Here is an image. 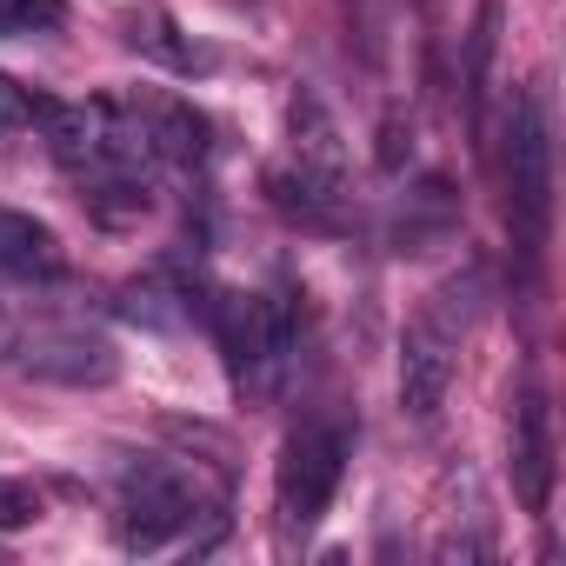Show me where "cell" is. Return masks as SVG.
I'll list each match as a JSON object with an SVG mask.
<instances>
[{"instance_id":"cell-1","label":"cell","mask_w":566,"mask_h":566,"mask_svg":"<svg viewBox=\"0 0 566 566\" xmlns=\"http://www.w3.org/2000/svg\"><path fill=\"white\" fill-rule=\"evenodd\" d=\"M480 294H486V280H480V266H467V273L440 280V287L420 301V314L407 321V340H400V407L413 420L440 413V400L453 387V354L473 334Z\"/></svg>"},{"instance_id":"cell-2","label":"cell","mask_w":566,"mask_h":566,"mask_svg":"<svg viewBox=\"0 0 566 566\" xmlns=\"http://www.w3.org/2000/svg\"><path fill=\"white\" fill-rule=\"evenodd\" d=\"M506 220H513V247L539 260L553 227V127L539 94H513L506 114Z\"/></svg>"},{"instance_id":"cell-3","label":"cell","mask_w":566,"mask_h":566,"mask_svg":"<svg viewBox=\"0 0 566 566\" xmlns=\"http://www.w3.org/2000/svg\"><path fill=\"white\" fill-rule=\"evenodd\" d=\"M347 427L340 420H301L280 447V467H273V506H280V526L287 533H314L321 513L334 506L340 480H347Z\"/></svg>"},{"instance_id":"cell-4","label":"cell","mask_w":566,"mask_h":566,"mask_svg":"<svg viewBox=\"0 0 566 566\" xmlns=\"http://www.w3.org/2000/svg\"><path fill=\"white\" fill-rule=\"evenodd\" d=\"M200 513V486L167 467V460H134L120 473V546L134 553H160L174 533H187Z\"/></svg>"},{"instance_id":"cell-5","label":"cell","mask_w":566,"mask_h":566,"mask_svg":"<svg viewBox=\"0 0 566 566\" xmlns=\"http://www.w3.org/2000/svg\"><path fill=\"white\" fill-rule=\"evenodd\" d=\"M506 473H513V493L526 513H546L553 506V407H546V387L526 380L520 400H513V420H506Z\"/></svg>"},{"instance_id":"cell-6","label":"cell","mask_w":566,"mask_h":566,"mask_svg":"<svg viewBox=\"0 0 566 566\" xmlns=\"http://www.w3.org/2000/svg\"><path fill=\"white\" fill-rule=\"evenodd\" d=\"M21 367L34 380H61V387H107L120 374V354L87 327H48L21 347Z\"/></svg>"},{"instance_id":"cell-7","label":"cell","mask_w":566,"mask_h":566,"mask_svg":"<svg viewBox=\"0 0 566 566\" xmlns=\"http://www.w3.org/2000/svg\"><path fill=\"white\" fill-rule=\"evenodd\" d=\"M266 200H273L280 213H287V220L321 227V233L347 227V193H340V174H321V167H273V174H266Z\"/></svg>"},{"instance_id":"cell-8","label":"cell","mask_w":566,"mask_h":566,"mask_svg":"<svg viewBox=\"0 0 566 566\" xmlns=\"http://www.w3.org/2000/svg\"><path fill=\"white\" fill-rule=\"evenodd\" d=\"M61 266H67V253H61V233L48 220L0 207V273L8 280H54Z\"/></svg>"},{"instance_id":"cell-9","label":"cell","mask_w":566,"mask_h":566,"mask_svg":"<svg viewBox=\"0 0 566 566\" xmlns=\"http://www.w3.org/2000/svg\"><path fill=\"white\" fill-rule=\"evenodd\" d=\"M140 134H147L154 160H174V167H207V154H213V127H207V114H193L187 101H154V107H140Z\"/></svg>"},{"instance_id":"cell-10","label":"cell","mask_w":566,"mask_h":566,"mask_svg":"<svg viewBox=\"0 0 566 566\" xmlns=\"http://www.w3.org/2000/svg\"><path fill=\"white\" fill-rule=\"evenodd\" d=\"M127 48H134V54H147V61H160L167 74H193V67H200V54L180 41V28H174L160 8H147V14H134V21H127Z\"/></svg>"},{"instance_id":"cell-11","label":"cell","mask_w":566,"mask_h":566,"mask_svg":"<svg viewBox=\"0 0 566 566\" xmlns=\"http://www.w3.org/2000/svg\"><path fill=\"white\" fill-rule=\"evenodd\" d=\"M61 21H67V0H0V41L54 34Z\"/></svg>"},{"instance_id":"cell-12","label":"cell","mask_w":566,"mask_h":566,"mask_svg":"<svg viewBox=\"0 0 566 566\" xmlns=\"http://www.w3.org/2000/svg\"><path fill=\"white\" fill-rule=\"evenodd\" d=\"M493 34H500V0H480V21H473V48H467V101L480 107L486 74H493Z\"/></svg>"},{"instance_id":"cell-13","label":"cell","mask_w":566,"mask_h":566,"mask_svg":"<svg viewBox=\"0 0 566 566\" xmlns=\"http://www.w3.org/2000/svg\"><path fill=\"white\" fill-rule=\"evenodd\" d=\"M41 520V493L28 486V480H8L0 473V533H21V526H34Z\"/></svg>"},{"instance_id":"cell-14","label":"cell","mask_w":566,"mask_h":566,"mask_svg":"<svg viewBox=\"0 0 566 566\" xmlns=\"http://www.w3.org/2000/svg\"><path fill=\"white\" fill-rule=\"evenodd\" d=\"M34 101H41V94H28L21 81H8V74H0V134L34 127Z\"/></svg>"},{"instance_id":"cell-15","label":"cell","mask_w":566,"mask_h":566,"mask_svg":"<svg viewBox=\"0 0 566 566\" xmlns=\"http://www.w3.org/2000/svg\"><path fill=\"white\" fill-rule=\"evenodd\" d=\"M8 354H14V321L0 314V360H8Z\"/></svg>"}]
</instances>
